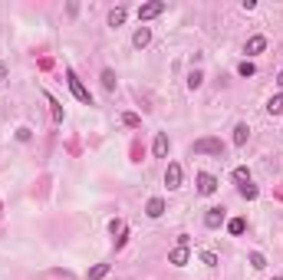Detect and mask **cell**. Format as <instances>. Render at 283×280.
<instances>
[{"label":"cell","instance_id":"obj_24","mask_svg":"<svg viewBox=\"0 0 283 280\" xmlns=\"http://www.w3.org/2000/svg\"><path fill=\"white\" fill-rule=\"evenodd\" d=\"M122 122H126L128 128H138V126H142V119L135 116V112H126V116H122Z\"/></svg>","mask_w":283,"mask_h":280},{"label":"cell","instance_id":"obj_6","mask_svg":"<svg viewBox=\"0 0 283 280\" xmlns=\"http://www.w3.org/2000/svg\"><path fill=\"white\" fill-rule=\"evenodd\" d=\"M191 260V250H188V244H178V248L168 254V264H174V267H184Z\"/></svg>","mask_w":283,"mask_h":280},{"label":"cell","instance_id":"obj_20","mask_svg":"<svg viewBox=\"0 0 283 280\" xmlns=\"http://www.w3.org/2000/svg\"><path fill=\"white\" fill-rule=\"evenodd\" d=\"M250 267L254 270H264V267H267V257L260 254V250H250Z\"/></svg>","mask_w":283,"mask_h":280},{"label":"cell","instance_id":"obj_28","mask_svg":"<svg viewBox=\"0 0 283 280\" xmlns=\"http://www.w3.org/2000/svg\"><path fill=\"white\" fill-rule=\"evenodd\" d=\"M132 162H142V145H138V142L132 145Z\"/></svg>","mask_w":283,"mask_h":280},{"label":"cell","instance_id":"obj_10","mask_svg":"<svg viewBox=\"0 0 283 280\" xmlns=\"http://www.w3.org/2000/svg\"><path fill=\"white\" fill-rule=\"evenodd\" d=\"M224 218H228V214H224V208H211L204 214V228H211V231H214V228H220V224H224Z\"/></svg>","mask_w":283,"mask_h":280},{"label":"cell","instance_id":"obj_27","mask_svg":"<svg viewBox=\"0 0 283 280\" xmlns=\"http://www.w3.org/2000/svg\"><path fill=\"white\" fill-rule=\"evenodd\" d=\"M109 231H112V234H122V231H126V221H118V218H116V221L109 224Z\"/></svg>","mask_w":283,"mask_h":280},{"label":"cell","instance_id":"obj_14","mask_svg":"<svg viewBox=\"0 0 283 280\" xmlns=\"http://www.w3.org/2000/svg\"><path fill=\"white\" fill-rule=\"evenodd\" d=\"M237 192H240V198H247V201H257L260 188H257L254 182H247V184H237Z\"/></svg>","mask_w":283,"mask_h":280},{"label":"cell","instance_id":"obj_17","mask_svg":"<svg viewBox=\"0 0 283 280\" xmlns=\"http://www.w3.org/2000/svg\"><path fill=\"white\" fill-rule=\"evenodd\" d=\"M267 112L270 116H283V92H276V96L267 102Z\"/></svg>","mask_w":283,"mask_h":280},{"label":"cell","instance_id":"obj_8","mask_svg":"<svg viewBox=\"0 0 283 280\" xmlns=\"http://www.w3.org/2000/svg\"><path fill=\"white\" fill-rule=\"evenodd\" d=\"M264 50H267V36H250V40H247V46H244V53L247 56H257V53H264Z\"/></svg>","mask_w":283,"mask_h":280},{"label":"cell","instance_id":"obj_11","mask_svg":"<svg viewBox=\"0 0 283 280\" xmlns=\"http://www.w3.org/2000/svg\"><path fill=\"white\" fill-rule=\"evenodd\" d=\"M145 214H148V218H162V214H165V198H148Z\"/></svg>","mask_w":283,"mask_h":280},{"label":"cell","instance_id":"obj_15","mask_svg":"<svg viewBox=\"0 0 283 280\" xmlns=\"http://www.w3.org/2000/svg\"><path fill=\"white\" fill-rule=\"evenodd\" d=\"M228 231L234 234V238H240V234L247 231V221H244V218H230V221H228Z\"/></svg>","mask_w":283,"mask_h":280},{"label":"cell","instance_id":"obj_33","mask_svg":"<svg viewBox=\"0 0 283 280\" xmlns=\"http://www.w3.org/2000/svg\"><path fill=\"white\" fill-rule=\"evenodd\" d=\"M274 280H283V277H274Z\"/></svg>","mask_w":283,"mask_h":280},{"label":"cell","instance_id":"obj_1","mask_svg":"<svg viewBox=\"0 0 283 280\" xmlns=\"http://www.w3.org/2000/svg\"><path fill=\"white\" fill-rule=\"evenodd\" d=\"M191 155H218V158H224V142L214 136H204L191 145Z\"/></svg>","mask_w":283,"mask_h":280},{"label":"cell","instance_id":"obj_5","mask_svg":"<svg viewBox=\"0 0 283 280\" xmlns=\"http://www.w3.org/2000/svg\"><path fill=\"white\" fill-rule=\"evenodd\" d=\"M165 184H168V192H178V188H181V165H178V162H168Z\"/></svg>","mask_w":283,"mask_h":280},{"label":"cell","instance_id":"obj_32","mask_svg":"<svg viewBox=\"0 0 283 280\" xmlns=\"http://www.w3.org/2000/svg\"><path fill=\"white\" fill-rule=\"evenodd\" d=\"M276 198H280V201H283V188H276Z\"/></svg>","mask_w":283,"mask_h":280},{"label":"cell","instance_id":"obj_18","mask_svg":"<svg viewBox=\"0 0 283 280\" xmlns=\"http://www.w3.org/2000/svg\"><path fill=\"white\" fill-rule=\"evenodd\" d=\"M106 274H109V264H96V267H89V274H86V280H102Z\"/></svg>","mask_w":283,"mask_h":280},{"label":"cell","instance_id":"obj_3","mask_svg":"<svg viewBox=\"0 0 283 280\" xmlns=\"http://www.w3.org/2000/svg\"><path fill=\"white\" fill-rule=\"evenodd\" d=\"M162 14H165V0H148V4H142V7H138L142 26L148 24V20H155V16H162Z\"/></svg>","mask_w":283,"mask_h":280},{"label":"cell","instance_id":"obj_4","mask_svg":"<svg viewBox=\"0 0 283 280\" xmlns=\"http://www.w3.org/2000/svg\"><path fill=\"white\" fill-rule=\"evenodd\" d=\"M194 184H198V194H214V192H218V178L208 175V172H198Z\"/></svg>","mask_w":283,"mask_h":280},{"label":"cell","instance_id":"obj_31","mask_svg":"<svg viewBox=\"0 0 283 280\" xmlns=\"http://www.w3.org/2000/svg\"><path fill=\"white\" fill-rule=\"evenodd\" d=\"M276 86H280V89H283V70H280V76H276Z\"/></svg>","mask_w":283,"mask_h":280},{"label":"cell","instance_id":"obj_12","mask_svg":"<svg viewBox=\"0 0 283 280\" xmlns=\"http://www.w3.org/2000/svg\"><path fill=\"white\" fill-rule=\"evenodd\" d=\"M46 102H50V112H53V122L60 126V122H63V116H66V112H63V106H60V99L46 92Z\"/></svg>","mask_w":283,"mask_h":280},{"label":"cell","instance_id":"obj_7","mask_svg":"<svg viewBox=\"0 0 283 280\" xmlns=\"http://www.w3.org/2000/svg\"><path fill=\"white\" fill-rule=\"evenodd\" d=\"M152 43V26H138V30L132 33V46L135 50H145Z\"/></svg>","mask_w":283,"mask_h":280},{"label":"cell","instance_id":"obj_2","mask_svg":"<svg viewBox=\"0 0 283 280\" xmlns=\"http://www.w3.org/2000/svg\"><path fill=\"white\" fill-rule=\"evenodd\" d=\"M66 82H70L72 96H76L79 102H82V106H92V92H89V89L82 86V80L76 76V70H66Z\"/></svg>","mask_w":283,"mask_h":280},{"label":"cell","instance_id":"obj_29","mask_svg":"<svg viewBox=\"0 0 283 280\" xmlns=\"http://www.w3.org/2000/svg\"><path fill=\"white\" fill-rule=\"evenodd\" d=\"M126 240H128V231H122V234L116 238V248H126Z\"/></svg>","mask_w":283,"mask_h":280},{"label":"cell","instance_id":"obj_23","mask_svg":"<svg viewBox=\"0 0 283 280\" xmlns=\"http://www.w3.org/2000/svg\"><path fill=\"white\" fill-rule=\"evenodd\" d=\"M102 86L109 89V92L116 89V72H112V70H102Z\"/></svg>","mask_w":283,"mask_h":280},{"label":"cell","instance_id":"obj_26","mask_svg":"<svg viewBox=\"0 0 283 280\" xmlns=\"http://www.w3.org/2000/svg\"><path fill=\"white\" fill-rule=\"evenodd\" d=\"M201 260H204L208 267H218V254H211V250H204V254H201Z\"/></svg>","mask_w":283,"mask_h":280},{"label":"cell","instance_id":"obj_13","mask_svg":"<svg viewBox=\"0 0 283 280\" xmlns=\"http://www.w3.org/2000/svg\"><path fill=\"white\" fill-rule=\"evenodd\" d=\"M247 136H250V128H247V122H237L234 126V145L240 148V145L247 142Z\"/></svg>","mask_w":283,"mask_h":280},{"label":"cell","instance_id":"obj_9","mask_svg":"<svg viewBox=\"0 0 283 280\" xmlns=\"http://www.w3.org/2000/svg\"><path fill=\"white\" fill-rule=\"evenodd\" d=\"M168 148H172L168 136H165V132H158V136H155V145H152V152H155V158H165V155H168Z\"/></svg>","mask_w":283,"mask_h":280},{"label":"cell","instance_id":"obj_22","mask_svg":"<svg viewBox=\"0 0 283 280\" xmlns=\"http://www.w3.org/2000/svg\"><path fill=\"white\" fill-rule=\"evenodd\" d=\"M237 72H240V76H244V80H247V76H254V72H257V66H254L250 60H244V63L237 66Z\"/></svg>","mask_w":283,"mask_h":280},{"label":"cell","instance_id":"obj_16","mask_svg":"<svg viewBox=\"0 0 283 280\" xmlns=\"http://www.w3.org/2000/svg\"><path fill=\"white\" fill-rule=\"evenodd\" d=\"M126 14H128L126 7H116V10H109V26H122V24H126Z\"/></svg>","mask_w":283,"mask_h":280},{"label":"cell","instance_id":"obj_30","mask_svg":"<svg viewBox=\"0 0 283 280\" xmlns=\"http://www.w3.org/2000/svg\"><path fill=\"white\" fill-rule=\"evenodd\" d=\"M7 80V66H0V82Z\"/></svg>","mask_w":283,"mask_h":280},{"label":"cell","instance_id":"obj_19","mask_svg":"<svg viewBox=\"0 0 283 280\" xmlns=\"http://www.w3.org/2000/svg\"><path fill=\"white\" fill-rule=\"evenodd\" d=\"M201 82H204V72H201V70H191L188 72V89H201Z\"/></svg>","mask_w":283,"mask_h":280},{"label":"cell","instance_id":"obj_21","mask_svg":"<svg viewBox=\"0 0 283 280\" xmlns=\"http://www.w3.org/2000/svg\"><path fill=\"white\" fill-rule=\"evenodd\" d=\"M234 182H237V184H247V182H250V172H247L244 165H240V168H234Z\"/></svg>","mask_w":283,"mask_h":280},{"label":"cell","instance_id":"obj_25","mask_svg":"<svg viewBox=\"0 0 283 280\" xmlns=\"http://www.w3.org/2000/svg\"><path fill=\"white\" fill-rule=\"evenodd\" d=\"M14 136L20 138V142H30V138H33V132H30V128H26V126H20V128H16V132H14Z\"/></svg>","mask_w":283,"mask_h":280}]
</instances>
